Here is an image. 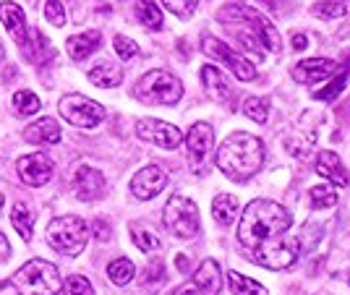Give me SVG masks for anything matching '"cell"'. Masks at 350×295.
Here are the masks:
<instances>
[{"instance_id":"obj_1","label":"cell","mask_w":350,"mask_h":295,"mask_svg":"<svg viewBox=\"0 0 350 295\" xmlns=\"http://www.w3.org/2000/svg\"><path fill=\"white\" fill-rule=\"evenodd\" d=\"M219 21L246 53H254L259 58H264V53H272V55L282 53V42H280L275 24L259 11L246 8V5H228L219 11Z\"/></svg>"},{"instance_id":"obj_2","label":"cell","mask_w":350,"mask_h":295,"mask_svg":"<svg viewBox=\"0 0 350 295\" xmlns=\"http://www.w3.org/2000/svg\"><path fill=\"white\" fill-rule=\"evenodd\" d=\"M293 225V214L288 209L269 201V199H254L243 212L238 222V240L243 249H254L259 243H267L272 238L285 236Z\"/></svg>"},{"instance_id":"obj_3","label":"cell","mask_w":350,"mask_h":295,"mask_svg":"<svg viewBox=\"0 0 350 295\" xmlns=\"http://www.w3.org/2000/svg\"><path fill=\"white\" fill-rule=\"evenodd\" d=\"M264 165V141L246 131L230 133L217 149V167L230 178L243 183L259 173Z\"/></svg>"},{"instance_id":"obj_4","label":"cell","mask_w":350,"mask_h":295,"mask_svg":"<svg viewBox=\"0 0 350 295\" xmlns=\"http://www.w3.org/2000/svg\"><path fill=\"white\" fill-rule=\"evenodd\" d=\"M5 285H14L18 295H58L63 280H60V272L55 264L42 262V259H31L11 280L3 282V287Z\"/></svg>"},{"instance_id":"obj_5","label":"cell","mask_w":350,"mask_h":295,"mask_svg":"<svg viewBox=\"0 0 350 295\" xmlns=\"http://www.w3.org/2000/svg\"><path fill=\"white\" fill-rule=\"evenodd\" d=\"M246 256L254 264L264 266V269H272V272L291 269V266L301 259V240H298V238H291L285 233V236L272 238V240H267V243H259V246L248 249Z\"/></svg>"},{"instance_id":"obj_6","label":"cell","mask_w":350,"mask_h":295,"mask_svg":"<svg viewBox=\"0 0 350 295\" xmlns=\"http://www.w3.org/2000/svg\"><path fill=\"white\" fill-rule=\"evenodd\" d=\"M89 240V227L87 222L76 214H63L47 225V243L58 253L66 256H79L87 249Z\"/></svg>"},{"instance_id":"obj_7","label":"cell","mask_w":350,"mask_h":295,"mask_svg":"<svg viewBox=\"0 0 350 295\" xmlns=\"http://www.w3.org/2000/svg\"><path fill=\"white\" fill-rule=\"evenodd\" d=\"M133 97L144 104H175L183 97V84L167 71H149L133 87Z\"/></svg>"},{"instance_id":"obj_8","label":"cell","mask_w":350,"mask_h":295,"mask_svg":"<svg viewBox=\"0 0 350 295\" xmlns=\"http://www.w3.org/2000/svg\"><path fill=\"white\" fill-rule=\"evenodd\" d=\"M162 222H165V227H167L175 238L189 240V238H193L199 233V209H196V204H193L191 199H186V196H173V199L165 204Z\"/></svg>"},{"instance_id":"obj_9","label":"cell","mask_w":350,"mask_h":295,"mask_svg":"<svg viewBox=\"0 0 350 295\" xmlns=\"http://www.w3.org/2000/svg\"><path fill=\"white\" fill-rule=\"evenodd\" d=\"M63 120H68L76 128H97L105 120V107L84 94H66L58 102Z\"/></svg>"},{"instance_id":"obj_10","label":"cell","mask_w":350,"mask_h":295,"mask_svg":"<svg viewBox=\"0 0 350 295\" xmlns=\"http://www.w3.org/2000/svg\"><path fill=\"white\" fill-rule=\"evenodd\" d=\"M202 50H204L209 58H217L219 63H225V66H228V68H230L241 81H251V79H256V68H254V63H248L246 58H241V55H238L228 42H219V40H215V37H204V40H202Z\"/></svg>"},{"instance_id":"obj_11","label":"cell","mask_w":350,"mask_h":295,"mask_svg":"<svg viewBox=\"0 0 350 295\" xmlns=\"http://www.w3.org/2000/svg\"><path fill=\"white\" fill-rule=\"evenodd\" d=\"M222 287V272L215 259H204L196 275L180 287H175L173 295H217Z\"/></svg>"},{"instance_id":"obj_12","label":"cell","mask_w":350,"mask_h":295,"mask_svg":"<svg viewBox=\"0 0 350 295\" xmlns=\"http://www.w3.org/2000/svg\"><path fill=\"white\" fill-rule=\"evenodd\" d=\"M186 152H189L191 167L202 170L206 160L212 157V152H215V128L204 120L193 123L186 133Z\"/></svg>"},{"instance_id":"obj_13","label":"cell","mask_w":350,"mask_h":295,"mask_svg":"<svg viewBox=\"0 0 350 295\" xmlns=\"http://www.w3.org/2000/svg\"><path fill=\"white\" fill-rule=\"evenodd\" d=\"M136 136L144 139L149 144H157L162 149H175L180 147L183 141V133L178 126L173 123H165V120H154V118H144L136 123Z\"/></svg>"},{"instance_id":"obj_14","label":"cell","mask_w":350,"mask_h":295,"mask_svg":"<svg viewBox=\"0 0 350 295\" xmlns=\"http://www.w3.org/2000/svg\"><path fill=\"white\" fill-rule=\"evenodd\" d=\"M18 175H21V180L27 183V186H31V188H40V186H44V183H50V178H53V170H55V165H53V160L47 157V154H27V157H21L18 160Z\"/></svg>"},{"instance_id":"obj_15","label":"cell","mask_w":350,"mask_h":295,"mask_svg":"<svg viewBox=\"0 0 350 295\" xmlns=\"http://www.w3.org/2000/svg\"><path fill=\"white\" fill-rule=\"evenodd\" d=\"M165 186H167V175H165V170L157 167V165H146V167H142L131 178V193L136 199H142V201L154 199Z\"/></svg>"},{"instance_id":"obj_16","label":"cell","mask_w":350,"mask_h":295,"mask_svg":"<svg viewBox=\"0 0 350 295\" xmlns=\"http://www.w3.org/2000/svg\"><path fill=\"white\" fill-rule=\"evenodd\" d=\"M73 193L76 199L81 201H97L105 193V175L94 167L81 165L76 173H73Z\"/></svg>"},{"instance_id":"obj_17","label":"cell","mask_w":350,"mask_h":295,"mask_svg":"<svg viewBox=\"0 0 350 295\" xmlns=\"http://www.w3.org/2000/svg\"><path fill=\"white\" fill-rule=\"evenodd\" d=\"M335 68H337V63L329 58L301 60V63L293 68V79H295L298 84H317V81H321V79H327Z\"/></svg>"},{"instance_id":"obj_18","label":"cell","mask_w":350,"mask_h":295,"mask_svg":"<svg viewBox=\"0 0 350 295\" xmlns=\"http://www.w3.org/2000/svg\"><path fill=\"white\" fill-rule=\"evenodd\" d=\"M317 173L321 178H327L332 186H340V188H348L350 186V173L342 167V160L337 157L335 152H319V157H317Z\"/></svg>"},{"instance_id":"obj_19","label":"cell","mask_w":350,"mask_h":295,"mask_svg":"<svg viewBox=\"0 0 350 295\" xmlns=\"http://www.w3.org/2000/svg\"><path fill=\"white\" fill-rule=\"evenodd\" d=\"M0 18H3V27L8 29V34L16 40V44L21 47V42L27 40V16L21 11V5H16L11 0L0 3Z\"/></svg>"},{"instance_id":"obj_20","label":"cell","mask_w":350,"mask_h":295,"mask_svg":"<svg viewBox=\"0 0 350 295\" xmlns=\"http://www.w3.org/2000/svg\"><path fill=\"white\" fill-rule=\"evenodd\" d=\"M60 139H63V131L55 118L34 120L24 131V141H29V144H58Z\"/></svg>"},{"instance_id":"obj_21","label":"cell","mask_w":350,"mask_h":295,"mask_svg":"<svg viewBox=\"0 0 350 295\" xmlns=\"http://www.w3.org/2000/svg\"><path fill=\"white\" fill-rule=\"evenodd\" d=\"M202 84H204L206 94H209L212 100H217V102H225V100L233 97V87L228 84V79H225L222 71H217L215 66H204V68H202Z\"/></svg>"},{"instance_id":"obj_22","label":"cell","mask_w":350,"mask_h":295,"mask_svg":"<svg viewBox=\"0 0 350 295\" xmlns=\"http://www.w3.org/2000/svg\"><path fill=\"white\" fill-rule=\"evenodd\" d=\"M103 44V34L100 31H84V34H73L66 42V50L73 60H84L89 58L97 47Z\"/></svg>"},{"instance_id":"obj_23","label":"cell","mask_w":350,"mask_h":295,"mask_svg":"<svg viewBox=\"0 0 350 295\" xmlns=\"http://www.w3.org/2000/svg\"><path fill=\"white\" fill-rule=\"evenodd\" d=\"M89 81L94 87H103V89H116L120 81H123V68L113 63V60H100L92 71H89Z\"/></svg>"},{"instance_id":"obj_24","label":"cell","mask_w":350,"mask_h":295,"mask_svg":"<svg viewBox=\"0 0 350 295\" xmlns=\"http://www.w3.org/2000/svg\"><path fill=\"white\" fill-rule=\"evenodd\" d=\"M212 214H215L217 225L230 227L238 220V199L233 193H217L215 201H212Z\"/></svg>"},{"instance_id":"obj_25","label":"cell","mask_w":350,"mask_h":295,"mask_svg":"<svg viewBox=\"0 0 350 295\" xmlns=\"http://www.w3.org/2000/svg\"><path fill=\"white\" fill-rule=\"evenodd\" d=\"M136 18L146 29H162V11L157 8L154 0H136Z\"/></svg>"},{"instance_id":"obj_26","label":"cell","mask_w":350,"mask_h":295,"mask_svg":"<svg viewBox=\"0 0 350 295\" xmlns=\"http://www.w3.org/2000/svg\"><path fill=\"white\" fill-rule=\"evenodd\" d=\"M11 222H14L16 233L21 236V240H31V230H34V212L24 204H16L11 212Z\"/></svg>"},{"instance_id":"obj_27","label":"cell","mask_w":350,"mask_h":295,"mask_svg":"<svg viewBox=\"0 0 350 295\" xmlns=\"http://www.w3.org/2000/svg\"><path fill=\"white\" fill-rule=\"evenodd\" d=\"M228 282H230V290H233V295H267V287H264V285H259L256 280L246 277V275L228 272Z\"/></svg>"},{"instance_id":"obj_28","label":"cell","mask_w":350,"mask_h":295,"mask_svg":"<svg viewBox=\"0 0 350 295\" xmlns=\"http://www.w3.org/2000/svg\"><path fill=\"white\" fill-rule=\"evenodd\" d=\"M133 275H136V266H133V262H129V259H116V262H110V266H107V277H110V282L113 285H129V282L133 280Z\"/></svg>"},{"instance_id":"obj_29","label":"cell","mask_w":350,"mask_h":295,"mask_svg":"<svg viewBox=\"0 0 350 295\" xmlns=\"http://www.w3.org/2000/svg\"><path fill=\"white\" fill-rule=\"evenodd\" d=\"M14 104H16V113H18V115H34V113L42 107L40 97H37L34 92H27V89L16 92V94H14Z\"/></svg>"},{"instance_id":"obj_30","label":"cell","mask_w":350,"mask_h":295,"mask_svg":"<svg viewBox=\"0 0 350 295\" xmlns=\"http://www.w3.org/2000/svg\"><path fill=\"white\" fill-rule=\"evenodd\" d=\"M243 113L254 123H267V115H269V102L264 97H248L246 104H243Z\"/></svg>"},{"instance_id":"obj_31","label":"cell","mask_w":350,"mask_h":295,"mask_svg":"<svg viewBox=\"0 0 350 295\" xmlns=\"http://www.w3.org/2000/svg\"><path fill=\"white\" fill-rule=\"evenodd\" d=\"M308 196H311L314 209H329L337 204V193L332 191L329 186H314V188L308 191Z\"/></svg>"},{"instance_id":"obj_32","label":"cell","mask_w":350,"mask_h":295,"mask_svg":"<svg viewBox=\"0 0 350 295\" xmlns=\"http://www.w3.org/2000/svg\"><path fill=\"white\" fill-rule=\"evenodd\" d=\"M345 84H348V71L337 74L335 79H332V84H329V87H324V89H319V92H314V100H321V102H332L337 94L345 89Z\"/></svg>"},{"instance_id":"obj_33","label":"cell","mask_w":350,"mask_h":295,"mask_svg":"<svg viewBox=\"0 0 350 295\" xmlns=\"http://www.w3.org/2000/svg\"><path fill=\"white\" fill-rule=\"evenodd\" d=\"M131 238H133V243H136V249H139V251L152 253V251H157V249H160V238L154 236V233H149V230L133 227Z\"/></svg>"},{"instance_id":"obj_34","label":"cell","mask_w":350,"mask_h":295,"mask_svg":"<svg viewBox=\"0 0 350 295\" xmlns=\"http://www.w3.org/2000/svg\"><path fill=\"white\" fill-rule=\"evenodd\" d=\"M63 290H66V295H94L92 282L87 277H81V275H71L63 285Z\"/></svg>"},{"instance_id":"obj_35","label":"cell","mask_w":350,"mask_h":295,"mask_svg":"<svg viewBox=\"0 0 350 295\" xmlns=\"http://www.w3.org/2000/svg\"><path fill=\"white\" fill-rule=\"evenodd\" d=\"M345 11H348V5L342 0H327L321 5H314V14L324 16V18H337V16H342Z\"/></svg>"},{"instance_id":"obj_36","label":"cell","mask_w":350,"mask_h":295,"mask_svg":"<svg viewBox=\"0 0 350 295\" xmlns=\"http://www.w3.org/2000/svg\"><path fill=\"white\" fill-rule=\"evenodd\" d=\"M44 18H47L50 24H55V27H63V24H66L63 3H60V0H47V5H44Z\"/></svg>"},{"instance_id":"obj_37","label":"cell","mask_w":350,"mask_h":295,"mask_svg":"<svg viewBox=\"0 0 350 295\" xmlns=\"http://www.w3.org/2000/svg\"><path fill=\"white\" fill-rule=\"evenodd\" d=\"M113 44H116V53L123 60H131V58H136V55H139V47H136V42H133V40H129V37H123V34H118Z\"/></svg>"},{"instance_id":"obj_38","label":"cell","mask_w":350,"mask_h":295,"mask_svg":"<svg viewBox=\"0 0 350 295\" xmlns=\"http://www.w3.org/2000/svg\"><path fill=\"white\" fill-rule=\"evenodd\" d=\"M196 3H199V0H165L167 11H173V14L180 16V18H189V16L196 11Z\"/></svg>"},{"instance_id":"obj_39","label":"cell","mask_w":350,"mask_h":295,"mask_svg":"<svg viewBox=\"0 0 350 295\" xmlns=\"http://www.w3.org/2000/svg\"><path fill=\"white\" fill-rule=\"evenodd\" d=\"M165 266L162 262H154V264L146 266V275H144V287H152V285H160L165 280V272H162Z\"/></svg>"},{"instance_id":"obj_40","label":"cell","mask_w":350,"mask_h":295,"mask_svg":"<svg viewBox=\"0 0 350 295\" xmlns=\"http://www.w3.org/2000/svg\"><path fill=\"white\" fill-rule=\"evenodd\" d=\"M8 256H11V246H8V238L0 233V264H3V262H8Z\"/></svg>"},{"instance_id":"obj_41","label":"cell","mask_w":350,"mask_h":295,"mask_svg":"<svg viewBox=\"0 0 350 295\" xmlns=\"http://www.w3.org/2000/svg\"><path fill=\"white\" fill-rule=\"evenodd\" d=\"M306 37H304V34H295V37H293V47H295V50H306Z\"/></svg>"},{"instance_id":"obj_42","label":"cell","mask_w":350,"mask_h":295,"mask_svg":"<svg viewBox=\"0 0 350 295\" xmlns=\"http://www.w3.org/2000/svg\"><path fill=\"white\" fill-rule=\"evenodd\" d=\"M178 266H180V269H189V262H186V256H178Z\"/></svg>"},{"instance_id":"obj_43","label":"cell","mask_w":350,"mask_h":295,"mask_svg":"<svg viewBox=\"0 0 350 295\" xmlns=\"http://www.w3.org/2000/svg\"><path fill=\"white\" fill-rule=\"evenodd\" d=\"M3 58H5V53H3V44H0V63H3Z\"/></svg>"},{"instance_id":"obj_44","label":"cell","mask_w":350,"mask_h":295,"mask_svg":"<svg viewBox=\"0 0 350 295\" xmlns=\"http://www.w3.org/2000/svg\"><path fill=\"white\" fill-rule=\"evenodd\" d=\"M3 201H5V196H3V191H0V209H3Z\"/></svg>"},{"instance_id":"obj_45","label":"cell","mask_w":350,"mask_h":295,"mask_svg":"<svg viewBox=\"0 0 350 295\" xmlns=\"http://www.w3.org/2000/svg\"><path fill=\"white\" fill-rule=\"evenodd\" d=\"M348 282H350V272H348Z\"/></svg>"}]
</instances>
